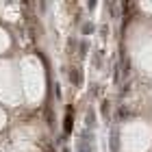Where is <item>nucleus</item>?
I'll list each match as a JSON object with an SVG mask.
<instances>
[{"label":"nucleus","mask_w":152,"mask_h":152,"mask_svg":"<svg viewBox=\"0 0 152 152\" xmlns=\"http://www.w3.org/2000/svg\"><path fill=\"white\" fill-rule=\"evenodd\" d=\"M76 150H78V152H91V128H85V130H83Z\"/></svg>","instance_id":"f257e3e1"},{"label":"nucleus","mask_w":152,"mask_h":152,"mask_svg":"<svg viewBox=\"0 0 152 152\" xmlns=\"http://www.w3.org/2000/svg\"><path fill=\"white\" fill-rule=\"evenodd\" d=\"M72 130V115L68 113V118H65V132H70Z\"/></svg>","instance_id":"f03ea898"},{"label":"nucleus","mask_w":152,"mask_h":152,"mask_svg":"<svg viewBox=\"0 0 152 152\" xmlns=\"http://www.w3.org/2000/svg\"><path fill=\"white\" fill-rule=\"evenodd\" d=\"M102 113H104V115H109V104H107V102L102 104Z\"/></svg>","instance_id":"7ed1b4c3"}]
</instances>
